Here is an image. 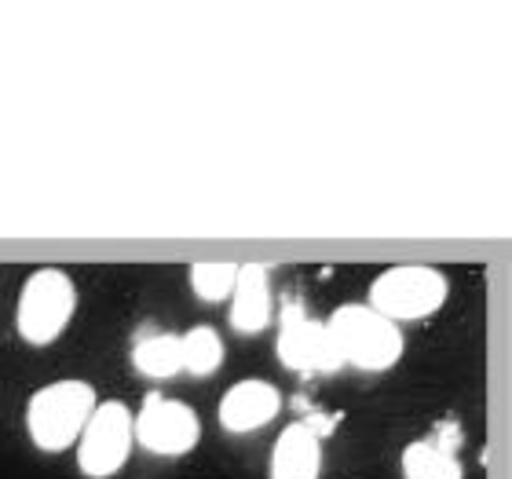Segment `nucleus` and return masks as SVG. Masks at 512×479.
<instances>
[{
  "label": "nucleus",
  "mask_w": 512,
  "mask_h": 479,
  "mask_svg": "<svg viewBox=\"0 0 512 479\" xmlns=\"http://www.w3.org/2000/svg\"><path fill=\"white\" fill-rule=\"evenodd\" d=\"M132 439L154 458H187L202 443V417L183 399L147 395L139 414H132Z\"/></svg>",
  "instance_id": "6"
},
{
  "label": "nucleus",
  "mask_w": 512,
  "mask_h": 479,
  "mask_svg": "<svg viewBox=\"0 0 512 479\" xmlns=\"http://www.w3.org/2000/svg\"><path fill=\"white\" fill-rule=\"evenodd\" d=\"M267 479H322V432L308 421H293L278 432Z\"/></svg>",
  "instance_id": "10"
},
{
  "label": "nucleus",
  "mask_w": 512,
  "mask_h": 479,
  "mask_svg": "<svg viewBox=\"0 0 512 479\" xmlns=\"http://www.w3.org/2000/svg\"><path fill=\"white\" fill-rule=\"evenodd\" d=\"M235 278H238V264H231V260H198V264L187 267L191 293L202 304H227L231 289H235Z\"/></svg>",
  "instance_id": "14"
},
{
  "label": "nucleus",
  "mask_w": 512,
  "mask_h": 479,
  "mask_svg": "<svg viewBox=\"0 0 512 479\" xmlns=\"http://www.w3.org/2000/svg\"><path fill=\"white\" fill-rule=\"evenodd\" d=\"M227 359L224 337L213 326H191L187 333H180V362L183 373L191 377H213Z\"/></svg>",
  "instance_id": "13"
},
{
  "label": "nucleus",
  "mask_w": 512,
  "mask_h": 479,
  "mask_svg": "<svg viewBox=\"0 0 512 479\" xmlns=\"http://www.w3.org/2000/svg\"><path fill=\"white\" fill-rule=\"evenodd\" d=\"M399 472L403 479H465L458 454L436 447L432 439H414L399 454Z\"/></svg>",
  "instance_id": "12"
},
{
  "label": "nucleus",
  "mask_w": 512,
  "mask_h": 479,
  "mask_svg": "<svg viewBox=\"0 0 512 479\" xmlns=\"http://www.w3.org/2000/svg\"><path fill=\"white\" fill-rule=\"evenodd\" d=\"M326 333H330V341L344 366L363 373L395 370L406 352L403 326L381 319L366 304H341V308H333L330 319H326Z\"/></svg>",
  "instance_id": "2"
},
{
  "label": "nucleus",
  "mask_w": 512,
  "mask_h": 479,
  "mask_svg": "<svg viewBox=\"0 0 512 479\" xmlns=\"http://www.w3.org/2000/svg\"><path fill=\"white\" fill-rule=\"evenodd\" d=\"M77 311V286L63 267H37L19 289L15 333L30 348H48L66 333Z\"/></svg>",
  "instance_id": "3"
},
{
  "label": "nucleus",
  "mask_w": 512,
  "mask_h": 479,
  "mask_svg": "<svg viewBox=\"0 0 512 479\" xmlns=\"http://www.w3.org/2000/svg\"><path fill=\"white\" fill-rule=\"evenodd\" d=\"M450 297V282L439 267L428 264H399L384 267L370 282L366 308H374L381 319L403 326V322L432 319Z\"/></svg>",
  "instance_id": "4"
},
{
  "label": "nucleus",
  "mask_w": 512,
  "mask_h": 479,
  "mask_svg": "<svg viewBox=\"0 0 512 479\" xmlns=\"http://www.w3.org/2000/svg\"><path fill=\"white\" fill-rule=\"evenodd\" d=\"M278 366L293 373H337L344 370L341 355L333 348L326 322H315L304 311L297 297H289L278 311V337H275Z\"/></svg>",
  "instance_id": "7"
},
{
  "label": "nucleus",
  "mask_w": 512,
  "mask_h": 479,
  "mask_svg": "<svg viewBox=\"0 0 512 479\" xmlns=\"http://www.w3.org/2000/svg\"><path fill=\"white\" fill-rule=\"evenodd\" d=\"M128 362L132 370L150 377V381H172L183 373L180 362V333H165V330H147L139 333L132 348H128Z\"/></svg>",
  "instance_id": "11"
},
{
  "label": "nucleus",
  "mask_w": 512,
  "mask_h": 479,
  "mask_svg": "<svg viewBox=\"0 0 512 479\" xmlns=\"http://www.w3.org/2000/svg\"><path fill=\"white\" fill-rule=\"evenodd\" d=\"M96 403V388L81 381V377H63V381L41 384L26 399V414H22L26 439L41 454H63V450L77 447V439L85 432Z\"/></svg>",
  "instance_id": "1"
},
{
  "label": "nucleus",
  "mask_w": 512,
  "mask_h": 479,
  "mask_svg": "<svg viewBox=\"0 0 512 479\" xmlns=\"http://www.w3.org/2000/svg\"><path fill=\"white\" fill-rule=\"evenodd\" d=\"M286 406L282 388L264 377H242L220 395L216 403V421L227 436H253L260 428H267L271 421H278Z\"/></svg>",
  "instance_id": "8"
},
{
  "label": "nucleus",
  "mask_w": 512,
  "mask_h": 479,
  "mask_svg": "<svg viewBox=\"0 0 512 479\" xmlns=\"http://www.w3.org/2000/svg\"><path fill=\"white\" fill-rule=\"evenodd\" d=\"M227 322L238 337H256L275 322L271 271L264 264H238L235 289H231V319Z\"/></svg>",
  "instance_id": "9"
},
{
  "label": "nucleus",
  "mask_w": 512,
  "mask_h": 479,
  "mask_svg": "<svg viewBox=\"0 0 512 479\" xmlns=\"http://www.w3.org/2000/svg\"><path fill=\"white\" fill-rule=\"evenodd\" d=\"M132 406L121 399L96 403L85 432L77 439V472L85 479H114L132 458Z\"/></svg>",
  "instance_id": "5"
}]
</instances>
